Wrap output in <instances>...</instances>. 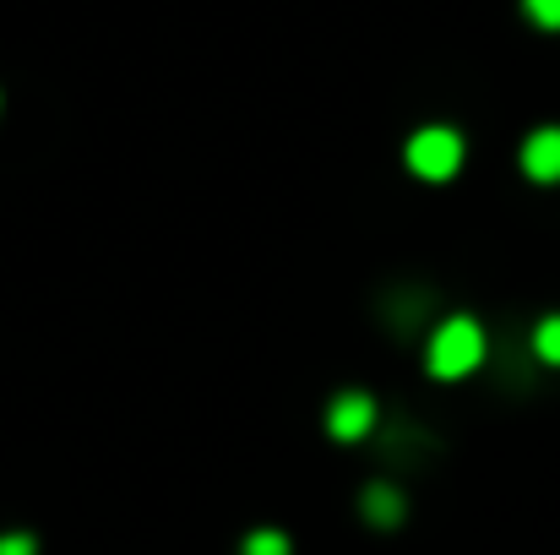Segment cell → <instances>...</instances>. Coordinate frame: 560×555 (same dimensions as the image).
Masks as SVG:
<instances>
[{
  "label": "cell",
  "instance_id": "6",
  "mask_svg": "<svg viewBox=\"0 0 560 555\" xmlns=\"http://www.w3.org/2000/svg\"><path fill=\"white\" fill-rule=\"evenodd\" d=\"M534 349H539V360L560 366V316H545V322L534 327Z\"/></svg>",
  "mask_w": 560,
  "mask_h": 555
},
{
  "label": "cell",
  "instance_id": "1",
  "mask_svg": "<svg viewBox=\"0 0 560 555\" xmlns=\"http://www.w3.org/2000/svg\"><path fill=\"white\" fill-rule=\"evenodd\" d=\"M479 360H485V333H479V322H468V316L441 322V333L430 338V375L457 381V375L479 370Z\"/></svg>",
  "mask_w": 560,
  "mask_h": 555
},
{
  "label": "cell",
  "instance_id": "4",
  "mask_svg": "<svg viewBox=\"0 0 560 555\" xmlns=\"http://www.w3.org/2000/svg\"><path fill=\"white\" fill-rule=\"evenodd\" d=\"M523 170H528V181H539V185L560 181V126H539L523 142Z\"/></svg>",
  "mask_w": 560,
  "mask_h": 555
},
{
  "label": "cell",
  "instance_id": "5",
  "mask_svg": "<svg viewBox=\"0 0 560 555\" xmlns=\"http://www.w3.org/2000/svg\"><path fill=\"white\" fill-rule=\"evenodd\" d=\"M365 518H371L375 529H397V523H402V496H397V485H371V490H365Z\"/></svg>",
  "mask_w": 560,
  "mask_h": 555
},
{
  "label": "cell",
  "instance_id": "8",
  "mask_svg": "<svg viewBox=\"0 0 560 555\" xmlns=\"http://www.w3.org/2000/svg\"><path fill=\"white\" fill-rule=\"evenodd\" d=\"M523 11H528L539 27H550V33L560 27V0H523Z\"/></svg>",
  "mask_w": 560,
  "mask_h": 555
},
{
  "label": "cell",
  "instance_id": "2",
  "mask_svg": "<svg viewBox=\"0 0 560 555\" xmlns=\"http://www.w3.org/2000/svg\"><path fill=\"white\" fill-rule=\"evenodd\" d=\"M408 170L419 181H452L463 170V137L452 126H424L413 142H408Z\"/></svg>",
  "mask_w": 560,
  "mask_h": 555
},
{
  "label": "cell",
  "instance_id": "7",
  "mask_svg": "<svg viewBox=\"0 0 560 555\" xmlns=\"http://www.w3.org/2000/svg\"><path fill=\"white\" fill-rule=\"evenodd\" d=\"M245 555H289V540H283V534H272V529H261V534H250V540H245Z\"/></svg>",
  "mask_w": 560,
  "mask_h": 555
},
{
  "label": "cell",
  "instance_id": "3",
  "mask_svg": "<svg viewBox=\"0 0 560 555\" xmlns=\"http://www.w3.org/2000/svg\"><path fill=\"white\" fill-rule=\"evenodd\" d=\"M327 430H332L338 441H360V436H371L375 430L371 392H343V397L332 403V414H327Z\"/></svg>",
  "mask_w": 560,
  "mask_h": 555
},
{
  "label": "cell",
  "instance_id": "9",
  "mask_svg": "<svg viewBox=\"0 0 560 555\" xmlns=\"http://www.w3.org/2000/svg\"><path fill=\"white\" fill-rule=\"evenodd\" d=\"M0 555H38V540H33V534H5V540H0Z\"/></svg>",
  "mask_w": 560,
  "mask_h": 555
}]
</instances>
